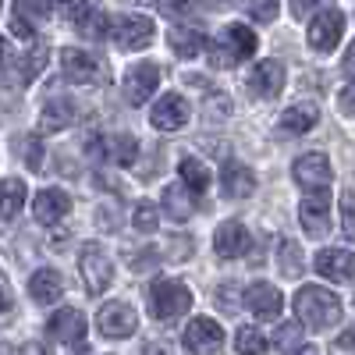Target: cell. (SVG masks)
Segmentation results:
<instances>
[{
	"label": "cell",
	"instance_id": "14",
	"mask_svg": "<svg viewBox=\"0 0 355 355\" xmlns=\"http://www.w3.org/2000/svg\"><path fill=\"white\" fill-rule=\"evenodd\" d=\"M313 266H316V274L327 277V281H352L355 277V252H348V249H320Z\"/></svg>",
	"mask_w": 355,
	"mask_h": 355
},
{
	"label": "cell",
	"instance_id": "18",
	"mask_svg": "<svg viewBox=\"0 0 355 355\" xmlns=\"http://www.w3.org/2000/svg\"><path fill=\"white\" fill-rule=\"evenodd\" d=\"M185 125H189V103H185V96H178V93L160 96V103L153 107V128L157 132H178Z\"/></svg>",
	"mask_w": 355,
	"mask_h": 355
},
{
	"label": "cell",
	"instance_id": "4",
	"mask_svg": "<svg viewBox=\"0 0 355 355\" xmlns=\"http://www.w3.org/2000/svg\"><path fill=\"white\" fill-rule=\"evenodd\" d=\"M157 33V25L150 18H142V15H117L107 21V36L114 40V46H121V50H142V46H150Z\"/></svg>",
	"mask_w": 355,
	"mask_h": 355
},
{
	"label": "cell",
	"instance_id": "41",
	"mask_svg": "<svg viewBox=\"0 0 355 355\" xmlns=\"http://www.w3.org/2000/svg\"><path fill=\"white\" fill-rule=\"evenodd\" d=\"M15 309V295H11V284H8V277L0 274V316H8Z\"/></svg>",
	"mask_w": 355,
	"mask_h": 355
},
{
	"label": "cell",
	"instance_id": "30",
	"mask_svg": "<svg viewBox=\"0 0 355 355\" xmlns=\"http://www.w3.org/2000/svg\"><path fill=\"white\" fill-rule=\"evenodd\" d=\"M100 4H103V0H64V15H68L71 25L82 28L85 21H93L100 15Z\"/></svg>",
	"mask_w": 355,
	"mask_h": 355
},
{
	"label": "cell",
	"instance_id": "39",
	"mask_svg": "<svg viewBox=\"0 0 355 355\" xmlns=\"http://www.w3.org/2000/svg\"><path fill=\"white\" fill-rule=\"evenodd\" d=\"M199 0H157V8L164 11V15H182V11H189V8H196Z\"/></svg>",
	"mask_w": 355,
	"mask_h": 355
},
{
	"label": "cell",
	"instance_id": "46",
	"mask_svg": "<svg viewBox=\"0 0 355 355\" xmlns=\"http://www.w3.org/2000/svg\"><path fill=\"white\" fill-rule=\"evenodd\" d=\"M345 75L355 78V43H352V50H348V57H345Z\"/></svg>",
	"mask_w": 355,
	"mask_h": 355
},
{
	"label": "cell",
	"instance_id": "21",
	"mask_svg": "<svg viewBox=\"0 0 355 355\" xmlns=\"http://www.w3.org/2000/svg\"><path fill=\"white\" fill-rule=\"evenodd\" d=\"M61 291H64V284H61V274L57 270H36L33 277H28V295H33V302H40V306H50V302H57L61 299Z\"/></svg>",
	"mask_w": 355,
	"mask_h": 355
},
{
	"label": "cell",
	"instance_id": "2",
	"mask_svg": "<svg viewBox=\"0 0 355 355\" xmlns=\"http://www.w3.org/2000/svg\"><path fill=\"white\" fill-rule=\"evenodd\" d=\"M256 46H259V40H256L252 28H245L242 21H234L210 43V61H214V68H234L239 61L252 57Z\"/></svg>",
	"mask_w": 355,
	"mask_h": 355
},
{
	"label": "cell",
	"instance_id": "49",
	"mask_svg": "<svg viewBox=\"0 0 355 355\" xmlns=\"http://www.w3.org/2000/svg\"><path fill=\"white\" fill-rule=\"evenodd\" d=\"M0 4H4V0H0Z\"/></svg>",
	"mask_w": 355,
	"mask_h": 355
},
{
	"label": "cell",
	"instance_id": "16",
	"mask_svg": "<svg viewBox=\"0 0 355 355\" xmlns=\"http://www.w3.org/2000/svg\"><path fill=\"white\" fill-rule=\"evenodd\" d=\"M249 242H252V239H249L245 224L227 220V224H220L217 234H214V252H217L220 259H239V256L249 252Z\"/></svg>",
	"mask_w": 355,
	"mask_h": 355
},
{
	"label": "cell",
	"instance_id": "27",
	"mask_svg": "<svg viewBox=\"0 0 355 355\" xmlns=\"http://www.w3.org/2000/svg\"><path fill=\"white\" fill-rule=\"evenodd\" d=\"M25 182H18V178H4L0 182V220H11L21 206H25Z\"/></svg>",
	"mask_w": 355,
	"mask_h": 355
},
{
	"label": "cell",
	"instance_id": "43",
	"mask_svg": "<svg viewBox=\"0 0 355 355\" xmlns=\"http://www.w3.org/2000/svg\"><path fill=\"white\" fill-rule=\"evenodd\" d=\"M341 110L345 114H355V82L341 89Z\"/></svg>",
	"mask_w": 355,
	"mask_h": 355
},
{
	"label": "cell",
	"instance_id": "40",
	"mask_svg": "<svg viewBox=\"0 0 355 355\" xmlns=\"http://www.w3.org/2000/svg\"><path fill=\"white\" fill-rule=\"evenodd\" d=\"M331 355H355V331H345V334L331 345Z\"/></svg>",
	"mask_w": 355,
	"mask_h": 355
},
{
	"label": "cell",
	"instance_id": "34",
	"mask_svg": "<svg viewBox=\"0 0 355 355\" xmlns=\"http://www.w3.org/2000/svg\"><path fill=\"white\" fill-rule=\"evenodd\" d=\"M274 345L277 348H288V352H295L302 345V331H299V323H284V327L277 331V338H274Z\"/></svg>",
	"mask_w": 355,
	"mask_h": 355
},
{
	"label": "cell",
	"instance_id": "17",
	"mask_svg": "<svg viewBox=\"0 0 355 355\" xmlns=\"http://www.w3.org/2000/svg\"><path fill=\"white\" fill-rule=\"evenodd\" d=\"M46 334L53 341H64V345H82V338H85V316L78 309H57L46 320Z\"/></svg>",
	"mask_w": 355,
	"mask_h": 355
},
{
	"label": "cell",
	"instance_id": "37",
	"mask_svg": "<svg viewBox=\"0 0 355 355\" xmlns=\"http://www.w3.org/2000/svg\"><path fill=\"white\" fill-rule=\"evenodd\" d=\"M21 8L28 15H36V18H50L53 8H57V0H21Z\"/></svg>",
	"mask_w": 355,
	"mask_h": 355
},
{
	"label": "cell",
	"instance_id": "25",
	"mask_svg": "<svg viewBox=\"0 0 355 355\" xmlns=\"http://www.w3.org/2000/svg\"><path fill=\"white\" fill-rule=\"evenodd\" d=\"M167 40H171V50H174L178 57H196V53L206 46L202 28H196V25H174L171 33H167Z\"/></svg>",
	"mask_w": 355,
	"mask_h": 355
},
{
	"label": "cell",
	"instance_id": "5",
	"mask_svg": "<svg viewBox=\"0 0 355 355\" xmlns=\"http://www.w3.org/2000/svg\"><path fill=\"white\" fill-rule=\"evenodd\" d=\"M61 68H64V78L75 82V85H103L107 82V64L100 61L96 53H89V50L68 46L61 53Z\"/></svg>",
	"mask_w": 355,
	"mask_h": 355
},
{
	"label": "cell",
	"instance_id": "11",
	"mask_svg": "<svg viewBox=\"0 0 355 355\" xmlns=\"http://www.w3.org/2000/svg\"><path fill=\"white\" fill-rule=\"evenodd\" d=\"M220 345H224V331H220L217 320H210V316L189 320V327H185V348L189 352L210 355V352H220Z\"/></svg>",
	"mask_w": 355,
	"mask_h": 355
},
{
	"label": "cell",
	"instance_id": "23",
	"mask_svg": "<svg viewBox=\"0 0 355 355\" xmlns=\"http://www.w3.org/2000/svg\"><path fill=\"white\" fill-rule=\"evenodd\" d=\"M164 210H167L174 220H189V217L199 210V199H196V192H189L185 185H167V189H164Z\"/></svg>",
	"mask_w": 355,
	"mask_h": 355
},
{
	"label": "cell",
	"instance_id": "12",
	"mask_svg": "<svg viewBox=\"0 0 355 355\" xmlns=\"http://www.w3.org/2000/svg\"><path fill=\"white\" fill-rule=\"evenodd\" d=\"M242 302H245L259 320H277V316H281V309H284L281 291H277L274 284H266V281L249 284V288H245V295H242Z\"/></svg>",
	"mask_w": 355,
	"mask_h": 355
},
{
	"label": "cell",
	"instance_id": "33",
	"mask_svg": "<svg viewBox=\"0 0 355 355\" xmlns=\"http://www.w3.org/2000/svg\"><path fill=\"white\" fill-rule=\"evenodd\" d=\"M135 146H139V142H135L132 135H117V139L107 142V153H110L117 164H132V160H135Z\"/></svg>",
	"mask_w": 355,
	"mask_h": 355
},
{
	"label": "cell",
	"instance_id": "9",
	"mask_svg": "<svg viewBox=\"0 0 355 355\" xmlns=\"http://www.w3.org/2000/svg\"><path fill=\"white\" fill-rule=\"evenodd\" d=\"M157 85H160V68L153 61H142V64H132L121 89H125V100L132 107H142L146 100H150L157 93Z\"/></svg>",
	"mask_w": 355,
	"mask_h": 355
},
{
	"label": "cell",
	"instance_id": "42",
	"mask_svg": "<svg viewBox=\"0 0 355 355\" xmlns=\"http://www.w3.org/2000/svg\"><path fill=\"white\" fill-rule=\"evenodd\" d=\"M11 33H15L18 40H36V33H33V28H28V21H25V18H21L18 11L11 15Z\"/></svg>",
	"mask_w": 355,
	"mask_h": 355
},
{
	"label": "cell",
	"instance_id": "8",
	"mask_svg": "<svg viewBox=\"0 0 355 355\" xmlns=\"http://www.w3.org/2000/svg\"><path fill=\"white\" fill-rule=\"evenodd\" d=\"M341 36H345V15L334 11V8L331 11H320L309 21V33H306V40H309V46L316 53H331L341 43Z\"/></svg>",
	"mask_w": 355,
	"mask_h": 355
},
{
	"label": "cell",
	"instance_id": "15",
	"mask_svg": "<svg viewBox=\"0 0 355 355\" xmlns=\"http://www.w3.org/2000/svg\"><path fill=\"white\" fill-rule=\"evenodd\" d=\"M299 220H302V227L313 234V239H323V234L331 231V199L323 192L306 196L302 206H299Z\"/></svg>",
	"mask_w": 355,
	"mask_h": 355
},
{
	"label": "cell",
	"instance_id": "35",
	"mask_svg": "<svg viewBox=\"0 0 355 355\" xmlns=\"http://www.w3.org/2000/svg\"><path fill=\"white\" fill-rule=\"evenodd\" d=\"M341 227L345 234L355 242V192H345L341 196Z\"/></svg>",
	"mask_w": 355,
	"mask_h": 355
},
{
	"label": "cell",
	"instance_id": "31",
	"mask_svg": "<svg viewBox=\"0 0 355 355\" xmlns=\"http://www.w3.org/2000/svg\"><path fill=\"white\" fill-rule=\"evenodd\" d=\"M234 348H239V355H263L266 352V338L256 327H242L239 334H234Z\"/></svg>",
	"mask_w": 355,
	"mask_h": 355
},
{
	"label": "cell",
	"instance_id": "6",
	"mask_svg": "<svg viewBox=\"0 0 355 355\" xmlns=\"http://www.w3.org/2000/svg\"><path fill=\"white\" fill-rule=\"evenodd\" d=\"M291 178L299 182V189H306V192H323L331 185V178H334V171H331V160L323 157V153H302L299 160L291 164Z\"/></svg>",
	"mask_w": 355,
	"mask_h": 355
},
{
	"label": "cell",
	"instance_id": "47",
	"mask_svg": "<svg viewBox=\"0 0 355 355\" xmlns=\"http://www.w3.org/2000/svg\"><path fill=\"white\" fill-rule=\"evenodd\" d=\"M291 355H320V352H316V348H313V345H299V348H295V352H291Z\"/></svg>",
	"mask_w": 355,
	"mask_h": 355
},
{
	"label": "cell",
	"instance_id": "20",
	"mask_svg": "<svg viewBox=\"0 0 355 355\" xmlns=\"http://www.w3.org/2000/svg\"><path fill=\"white\" fill-rule=\"evenodd\" d=\"M220 189H224V196H231V199L252 196V192H256V174H252V167L231 160V164L224 167V174H220Z\"/></svg>",
	"mask_w": 355,
	"mask_h": 355
},
{
	"label": "cell",
	"instance_id": "24",
	"mask_svg": "<svg viewBox=\"0 0 355 355\" xmlns=\"http://www.w3.org/2000/svg\"><path fill=\"white\" fill-rule=\"evenodd\" d=\"M316 117H320V107L313 100H302V103H295V107H288L281 114V128L291 132V135H302V132H309L316 125Z\"/></svg>",
	"mask_w": 355,
	"mask_h": 355
},
{
	"label": "cell",
	"instance_id": "28",
	"mask_svg": "<svg viewBox=\"0 0 355 355\" xmlns=\"http://www.w3.org/2000/svg\"><path fill=\"white\" fill-rule=\"evenodd\" d=\"M46 57H50V50H46L43 43H36L33 50L21 57V61H15V78H18L21 85H28V82H33V78L46 68Z\"/></svg>",
	"mask_w": 355,
	"mask_h": 355
},
{
	"label": "cell",
	"instance_id": "44",
	"mask_svg": "<svg viewBox=\"0 0 355 355\" xmlns=\"http://www.w3.org/2000/svg\"><path fill=\"white\" fill-rule=\"evenodd\" d=\"M288 4H291V11H295V15L302 18V15H309V11L320 4V0H288Z\"/></svg>",
	"mask_w": 355,
	"mask_h": 355
},
{
	"label": "cell",
	"instance_id": "22",
	"mask_svg": "<svg viewBox=\"0 0 355 355\" xmlns=\"http://www.w3.org/2000/svg\"><path fill=\"white\" fill-rule=\"evenodd\" d=\"M71 121H75V103H71L68 96L46 100V107H43V114H40V128H43V132H61V128H68Z\"/></svg>",
	"mask_w": 355,
	"mask_h": 355
},
{
	"label": "cell",
	"instance_id": "19",
	"mask_svg": "<svg viewBox=\"0 0 355 355\" xmlns=\"http://www.w3.org/2000/svg\"><path fill=\"white\" fill-rule=\"evenodd\" d=\"M68 210H71V199H68V192H61V189H43V192H36V199H33V217L40 220V224H57V220H64L68 217Z\"/></svg>",
	"mask_w": 355,
	"mask_h": 355
},
{
	"label": "cell",
	"instance_id": "29",
	"mask_svg": "<svg viewBox=\"0 0 355 355\" xmlns=\"http://www.w3.org/2000/svg\"><path fill=\"white\" fill-rule=\"evenodd\" d=\"M277 263H281V274L284 277H299L306 266H302V245L295 239H281L277 245Z\"/></svg>",
	"mask_w": 355,
	"mask_h": 355
},
{
	"label": "cell",
	"instance_id": "32",
	"mask_svg": "<svg viewBox=\"0 0 355 355\" xmlns=\"http://www.w3.org/2000/svg\"><path fill=\"white\" fill-rule=\"evenodd\" d=\"M132 224H135L139 231H153V227L160 224V206H157V202H150V199L135 202V210H132Z\"/></svg>",
	"mask_w": 355,
	"mask_h": 355
},
{
	"label": "cell",
	"instance_id": "10",
	"mask_svg": "<svg viewBox=\"0 0 355 355\" xmlns=\"http://www.w3.org/2000/svg\"><path fill=\"white\" fill-rule=\"evenodd\" d=\"M96 327L103 338H132L139 327V316L128 302H107L96 313Z\"/></svg>",
	"mask_w": 355,
	"mask_h": 355
},
{
	"label": "cell",
	"instance_id": "26",
	"mask_svg": "<svg viewBox=\"0 0 355 355\" xmlns=\"http://www.w3.org/2000/svg\"><path fill=\"white\" fill-rule=\"evenodd\" d=\"M178 174H182V185L189 189V192H206L210 189V182H214V174H210V167H206L202 160H196V157H182L178 160Z\"/></svg>",
	"mask_w": 355,
	"mask_h": 355
},
{
	"label": "cell",
	"instance_id": "48",
	"mask_svg": "<svg viewBox=\"0 0 355 355\" xmlns=\"http://www.w3.org/2000/svg\"><path fill=\"white\" fill-rule=\"evenodd\" d=\"M4 57H8V43H4V36H0V64H4Z\"/></svg>",
	"mask_w": 355,
	"mask_h": 355
},
{
	"label": "cell",
	"instance_id": "3",
	"mask_svg": "<svg viewBox=\"0 0 355 355\" xmlns=\"http://www.w3.org/2000/svg\"><path fill=\"white\" fill-rule=\"evenodd\" d=\"M150 313L157 320H178L192 309V291L182 284V281H171V277H160L150 284Z\"/></svg>",
	"mask_w": 355,
	"mask_h": 355
},
{
	"label": "cell",
	"instance_id": "45",
	"mask_svg": "<svg viewBox=\"0 0 355 355\" xmlns=\"http://www.w3.org/2000/svg\"><path fill=\"white\" fill-rule=\"evenodd\" d=\"M217 295H220V306H224V309H227V313H231V309H234V306H239V302H234V299H231V295H234V288H231V284H224V288H220V291H217Z\"/></svg>",
	"mask_w": 355,
	"mask_h": 355
},
{
	"label": "cell",
	"instance_id": "36",
	"mask_svg": "<svg viewBox=\"0 0 355 355\" xmlns=\"http://www.w3.org/2000/svg\"><path fill=\"white\" fill-rule=\"evenodd\" d=\"M245 8L256 21H274L277 18V0H245Z\"/></svg>",
	"mask_w": 355,
	"mask_h": 355
},
{
	"label": "cell",
	"instance_id": "13",
	"mask_svg": "<svg viewBox=\"0 0 355 355\" xmlns=\"http://www.w3.org/2000/svg\"><path fill=\"white\" fill-rule=\"evenodd\" d=\"M245 85L252 89V96L274 100L281 89H284V64H281V61H263V64H256V68L249 71Z\"/></svg>",
	"mask_w": 355,
	"mask_h": 355
},
{
	"label": "cell",
	"instance_id": "1",
	"mask_svg": "<svg viewBox=\"0 0 355 355\" xmlns=\"http://www.w3.org/2000/svg\"><path fill=\"white\" fill-rule=\"evenodd\" d=\"M295 316H299V323L309 327V331H327L331 323L341 320V302L327 288L302 284L299 291H295Z\"/></svg>",
	"mask_w": 355,
	"mask_h": 355
},
{
	"label": "cell",
	"instance_id": "7",
	"mask_svg": "<svg viewBox=\"0 0 355 355\" xmlns=\"http://www.w3.org/2000/svg\"><path fill=\"white\" fill-rule=\"evenodd\" d=\"M78 270H82V281H85V291L89 295H103L114 281V266L110 259L103 256L100 245H85L82 256H78Z\"/></svg>",
	"mask_w": 355,
	"mask_h": 355
},
{
	"label": "cell",
	"instance_id": "38",
	"mask_svg": "<svg viewBox=\"0 0 355 355\" xmlns=\"http://www.w3.org/2000/svg\"><path fill=\"white\" fill-rule=\"evenodd\" d=\"M21 150H25V164L33 167V171H40V167H43V157H40V153H43V150H40V139H25V142H21Z\"/></svg>",
	"mask_w": 355,
	"mask_h": 355
}]
</instances>
